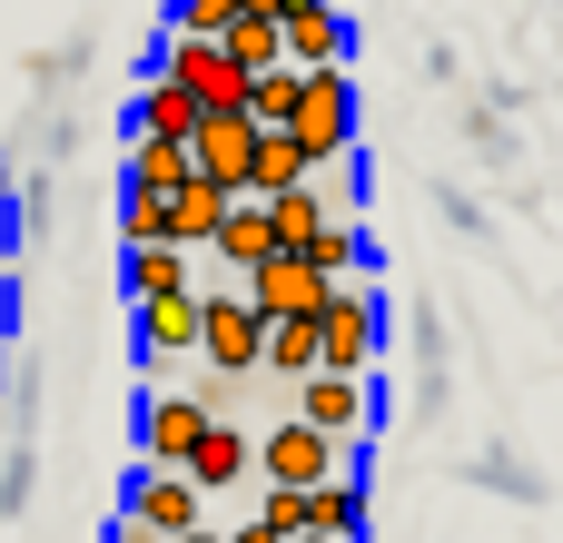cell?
I'll return each instance as SVG.
<instances>
[{"label":"cell","instance_id":"cell-1","mask_svg":"<svg viewBox=\"0 0 563 543\" xmlns=\"http://www.w3.org/2000/svg\"><path fill=\"white\" fill-rule=\"evenodd\" d=\"M307 326H317V376H366L376 346H386V307H376V287H327Z\"/></svg>","mask_w":563,"mask_h":543},{"label":"cell","instance_id":"cell-2","mask_svg":"<svg viewBox=\"0 0 563 543\" xmlns=\"http://www.w3.org/2000/svg\"><path fill=\"white\" fill-rule=\"evenodd\" d=\"M287 148H297L307 168H336V158L356 148V79H346V69H317V79H297Z\"/></svg>","mask_w":563,"mask_h":543},{"label":"cell","instance_id":"cell-3","mask_svg":"<svg viewBox=\"0 0 563 543\" xmlns=\"http://www.w3.org/2000/svg\"><path fill=\"white\" fill-rule=\"evenodd\" d=\"M247 475H257L267 495H317L327 475H346V445H327V435H307V425L287 415V425L247 435Z\"/></svg>","mask_w":563,"mask_h":543},{"label":"cell","instance_id":"cell-4","mask_svg":"<svg viewBox=\"0 0 563 543\" xmlns=\"http://www.w3.org/2000/svg\"><path fill=\"white\" fill-rule=\"evenodd\" d=\"M297 425L356 455L366 425H376V376H297Z\"/></svg>","mask_w":563,"mask_h":543},{"label":"cell","instance_id":"cell-5","mask_svg":"<svg viewBox=\"0 0 563 543\" xmlns=\"http://www.w3.org/2000/svg\"><path fill=\"white\" fill-rule=\"evenodd\" d=\"M257 336H267V326H257V307H247L238 287H228V297H198V366H208V376L247 386V376H257Z\"/></svg>","mask_w":563,"mask_h":543},{"label":"cell","instance_id":"cell-6","mask_svg":"<svg viewBox=\"0 0 563 543\" xmlns=\"http://www.w3.org/2000/svg\"><path fill=\"white\" fill-rule=\"evenodd\" d=\"M119 524H139L148 543H178V534H198V524H208V505H198V485H188V475L139 465V475H129V514H119Z\"/></svg>","mask_w":563,"mask_h":543},{"label":"cell","instance_id":"cell-7","mask_svg":"<svg viewBox=\"0 0 563 543\" xmlns=\"http://www.w3.org/2000/svg\"><path fill=\"white\" fill-rule=\"evenodd\" d=\"M346 49H356V30H346V10H336V0H317V10H297V20H277V69H297V79L346 69Z\"/></svg>","mask_w":563,"mask_h":543},{"label":"cell","instance_id":"cell-8","mask_svg":"<svg viewBox=\"0 0 563 543\" xmlns=\"http://www.w3.org/2000/svg\"><path fill=\"white\" fill-rule=\"evenodd\" d=\"M198 435H208V415H198V396H188V386H158V396L139 406V465H158V475H178Z\"/></svg>","mask_w":563,"mask_h":543},{"label":"cell","instance_id":"cell-9","mask_svg":"<svg viewBox=\"0 0 563 543\" xmlns=\"http://www.w3.org/2000/svg\"><path fill=\"white\" fill-rule=\"evenodd\" d=\"M238 297L257 307V326H277V317H317L327 277H317L307 257H267V267H247V277H238Z\"/></svg>","mask_w":563,"mask_h":543},{"label":"cell","instance_id":"cell-10","mask_svg":"<svg viewBox=\"0 0 563 543\" xmlns=\"http://www.w3.org/2000/svg\"><path fill=\"white\" fill-rule=\"evenodd\" d=\"M247 119H198V138H188V178L198 188H218V198H247Z\"/></svg>","mask_w":563,"mask_h":543},{"label":"cell","instance_id":"cell-11","mask_svg":"<svg viewBox=\"0 0 563 543\" xmlns=\"http://www.w3.org/2000/svg\"><path fill=\"white\" fill-rule=\"evenodd\" d=\"M297 534H327V543H366V475H327L317 495H297Z\"/></svg>","mask_w":563,"mask_h":543},{"label":"cell","instance_id":"cell-12","mask_svg":"<svg viewBox=\"0 0 563 543\" xmlns=\"http://www.w3.org/2000/svg\"><path fill=\"white\" fill-rule=\"evenodd\" d=\"M139 356H148V366L198 356V287H188V297H148V307H139Z\"/></svg>","mask_w":563,"mask_h":543},{"label":"cell","instance_id":"cell-13","mask_svg":"<svg viewBox=\"0 0 563 543\" xmlns=\"http://www.w3.org/2000/svg\"><path fill=\"white\" fill-rule=\"evenodd\" d=\"M129 129H139V138H168V148H188V138H198V99H188L178 79H158V69H148V89H139V109H129Z\"/></svg>","mask_w":563,"mask_h":543},{"label":"cell","instance_id":"cell-14","mask_svg":"<svg viewBox=\"0 0 563 543\" xmlns=\"http://www.w3.org/2000/svg\"><path fill=\"white\" fill-rule=\"evenodd\" d=\"M178 475L198 485V505H208V495H228V485H247V435H238V425H208V435L188 445V465H178Z\"/></svg>","mask_w":563,"mask_h":543},{"label":"cell","instance_id":"cell-15","mask_svg":"<svg viewBox=\"0 0 563 543\" xmlns=\"http://www.w3.org/2000/svg\"><path fill=\"white\" fill-rule=\"evenodd\" d=\"M158 208H168V247H178V257H188V247H208V237H218V218H228V198H218V188H198V178H178Z\"/></svg>","mask_w":563,"mask_h":543},{"label":"cell","instance_id":"cell-16","mask_svg":"<svg viewBox=\"0 0 563 543\" xmlns=\"http://www.w3.org/2000/svg\"><path fill=\"white\" fill-rule=\"evenodd\" d=\"M208 247H218V267H238V277L277 257V237H267V218H257V198H228V218H218V237H208Z\"/></svg>","mask_w":563,"mask_h":543},{"label":"cell","instance_id":"cell-17","mask_svg":"<svg viewBox=\"0 0 563 543\" xmlns=\"http://www.w3.org/2000/svg\"><path fill=\"white\" fill-rule=\"evenodd\" d=\"M307 178H317V168H307L277 129H257V138H247V198H287V188H307Z\"/></svg>","mask_w":563,"mask_h":543},{"label":"cell","instance_id":"cell-18","mask_svg":"<svg viewBox=\"0 0 563 543\" xmlns=\"http://www.w3.org/2000/svg\"><path fill=\"white\" fill-rule=\"evenodd\" d=\"M119 287H129V307L188 297V257H178V247H129V257H119Z\"/></svg>","mask_w":563,"mask_h":543},{"label":"cell","instance_id":"cell-19","mask_svg":"<svg viewBox=\"0 0 563 543\" xmlns=\"http://www.w3.org/2000/svg\"><path fill=\"white\" fill-rule=\"evenodd\" d=\"M257 366H267V376H317V326H307V317H277V326L257 336Z\"/></svg>","mask_w":563,"mask_h":543},{"label":"cell","instance_id":"cell-20","mask_svg":"<svg viewBox=\"0 0 563 543\" xmlns=\"http://www.w3.org/2000/svg\"><path fill=\"white\" fill-rule=\"evenodd\" d=\"M188 178V148H168V138H129V188L139 198H168Z\"/></svg>","mask_w":563,"mask_h":543},{"label":"cell","instance_id":"cell-21","mask_svg":"<svg viewBox=\"0 0 563 543\" xmlns=\"http://www.w3.org/2000/svg\"><path fill=\"white\" fill-rule=\"evenodd\" d=\"M247 10L238 0H168V40H228Z\"/></svg>","mask_w":563,"mask_h":543},{"label":"cell","instance_id":"cell-22","mask_svg":"<svg viewBox=\"0 0 563 543\" xmlns=\"http://www.w3.org/2000/svg\"><path fill=\"white\" fill-rule=\"evenodd\" d=\"M465 148H475V158H495V168L515 158V129H505V109H495V99H465Z\"/></svg>","mask_w":563,"mask_h":543},{"label":"cell","instance_id":"cell-23","mask_svg":"<svg viewBox=\"0 0 563 543\" xmlns=\"http://www.w3.org/2000/svg\"><path fill=\"white\" fill-rule=\"evenodd\" d=\"M475 485H495V495H515V505H544V495H554V485H544V475H534V465H515V455H505V445H495V455H485V465H475Z\"/></svg>","mask_w":563,"mask_h":543},{"label":"cell","instance_id":"cell-24","mask_svg":"<svg viewBox=\"0 0 563 543\" xmlns=\"http://www.w3.org/2000/svg\"><path fill=\"white\" fill-rule=\"evenodd\" d=\"M218 49H228V59H238L247 79H257V69H277V20H238V30L218 40Z\"/></svg>","mask_w":563,"mask_h":543},{"label":"cell","instance_id":"cell-25","mask_svg":"<svg viewBox=\"0 0 563 543\" xmlns=\"http://www.w3.org/2000/svg\"><path fill=\"white\" fill-rule=\"evenodd\" d=\"M119 237H129V247H168V208L139 198V188H119Z\"/></svg>","mask_w":563,"mask_h":543},{"label":"cell","instance_id":"cell-26","mask_svg":"<svg viewBox=\"0 0 563 543\" xmlns=\"http://www.w3.org/2000/svg\"><path fill=\"white\" fill-rule=\"evenodd\" d=\"M297 10H317V0H257V20H297Z\"/></svg>","mask_w":563,"mask_h":543},{"label":"cell","instance_id":"cell-27","mask_svg":"<svg viewBox=\"0 0 563 543\" xmlns=\"http://www.w3.org/2000/svg\"><path fill=\"white\" fill-rule=\"evenodd\" d=\"M119 543H148V534H139V524H119Z\"/></svg>","mask_w":563,"mask_h":543},{"label":"cell","instance_id":"cell-28","mask_svg":"<svg viewBox=\"0 0 563 543\" xmlns=\"http://www.w3.org/2000/svg\"><path fill=\"white\" fill-rule=\"evenodd\" d=\"M178 543H218V534H208V524H198V534H178Z\"/></svg>","mask_w":563,"mask_h":543},{"label":"cell","instance_id":"cell-29","mask_svg":"<svg viewBox=\"0 0 563 543\" xmlns=\"http://www.w3.org/2000/svg\"><path fill=\"white\" fill-rule=\"evenodd\" d=\"M287 543H327V534H287Z\"/></svg>","mask_w":563,"mask_h":543}]
</instances>
